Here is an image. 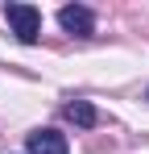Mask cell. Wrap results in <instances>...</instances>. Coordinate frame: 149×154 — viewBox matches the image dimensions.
Here are the masks:
<instances>
[{"mask_svg":"<svg viewBox=\"0 0 149 154\" xmlns=\"http://www.w3.org/2000/svg\"><path fill=\"white\" fill-rule=\"evenodd\" d=\"M4 21H8V29L21 38L25 46H33L37 33H42V8L37 4H21V0H8L4 4Z\"/></svg>","mask_w":149,"mask_h":154,"instance_id":"obj_1","label":"cell"},{"mask_svg":"<svg viewBox=\"0 0 149 154\" xmlns=\"http://www.w3.org/2000/svg\"><path fill=\"white\" fill-rule=\"evenodd\" d=\"M58 25L66 29V33L91 38V33H95V13L83 8V4H62V8H58Z\"/></svg>","mask_w":149,"mask_h":154,"instance_id":"obj_2","label":"cell"},{"mask_svg":"<svg viewBox=\"0 0 149 154\" xmlns=\"http://www.w3.org/2000/svg\"><path fill=\"white\" fill-rule=\"evenodd\" d=\"M25 150L29 154H71V142H66V133H58V129H33V133L25 137Z\"/></svg>","mask_w":149,"mask_h":154,"instance_id":"obj_3","label":"cell"},{"mask_svg":"<svg viewBox=\"0 0 149 154\" xmlns=\"http://www.w3.org/2000/svg\"><path fill=\"white\" fill-rule=\"evenodd\" d=\"M66 117H71L79 129H91V125L99 121V112H95V108H91L87 100H71V104H66Z\"/></svg>","mask_w":149,"mask_h":154,"instance_id":"obj_4","label":"cell"}]
</instances>
